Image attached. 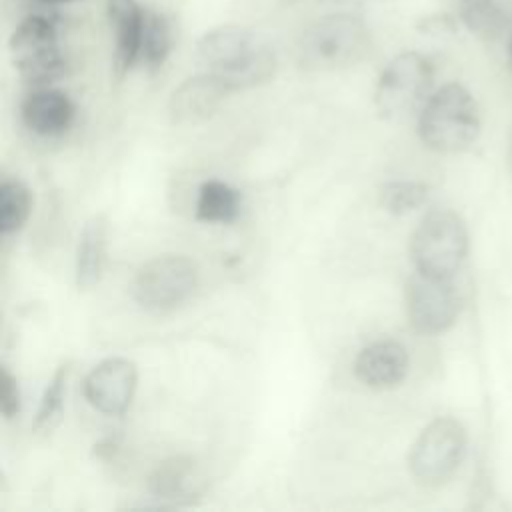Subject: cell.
Segmentation results:
<instances>
[{
    "instance_id": "cell-1",
    "label": "cell",
    "mask_w": 512,
    "mask_h": 512,
    "mask_svg": "<svg viewBox=\"0 0 512 512\" xmlns=\"http://www.w3.org/2000/svg\"><path fill=\"white\" fill-rule=\"evenodd\" d=\"M196 58L206 72L230 88L244 90L268 82L276 72L274 50L250 28L224 24L208 30L196 44Z\"/></svg>"
},
{
    "instance_id": "cell-2",
    "label": "cell",
    "mask_w": 512,
    "mask_h": 512,
    "mask_svg": "<svg viewBox=\"0 0 512 512\" xmlns=\"http://www.w3.org/2000/svg\"><path fill=\"white\" fill-rule=\"evenodd\" d=\"M418 134L436 152H462L480 134V110L458 82L440 86L420 108Z\"/></svg>"
},
{
    "instance_id": "cell-3",
    "label": "cell",
    "mask_w": 512,
    "mask_h": 512,
    "mask_svg": "<svg viewBox=\"0 0 512 512\" xmlns=\"http://www.w3.org/2000/svg\"><path fill=\"white\" fill-rule=\"evenodd\" d=\"M370 48L364 20L350 12L328 14L312 22L298 40V62L312 72L340 70L356 64Z\"/></svg>"
},
{
    "instance_id": "cell-4",
    "label": "cell",
    "mask_w": 512,
    "mask_h": 512,
    "mask_svg": "<svg viewBox=\"0 0 512 512\" xmlns=\"http://www.w3.org/2000/svg\"><path fill=\"white\" fill-rule=\"evenodd\" d=\"M468 254V232L464 220L448 210H430L416 226L410 240V256L416 272L450 280Z\"/></svg>"
},
{
    "instance_id": "cell-5",
    "label": "cell",
    "mask_w": 512,
    "mask_h": 512,
    "mask_svg": "<svg viewBox=\"0 0 512 512\" xmlns=\"http://www.w3.org/2000/svg\"><path fill=\"white\" fill-rule=\"evenodd\" d=\"M12 62L26 84L44 88L66 72V58L58 42L56 24L42 16H26L8 42Z\"/></svg>"
},
{
    "instance_id": "cell-6",
    "label": "cell",
    "mask_w": 512,
    "mask_h": 512,
    "mask_svg": "<svg viewBox=\"0 0 512 512\" xmlns=\"http://www.w3.org/2000/svg\"><path fill=\"white\" fill-rule=\"evenodd\" d=\"M434 66L420 52L394 56L380 72L374 104L382 118L398 120L422 108L432 94Z\"/></svg>"
},
{
    "instance_id": "cell-7",
    "label": "cell",
    "mask_w": 512,
    "mask_h": 512,
    "mask_svg": "<svg viewBox=\"0 0 512 512\" xmlns=\"http://www.w3.org/2000/svg\"><path fill=\"white\" fill-rule=\"evenodd\" d=\"M198 286L196 264L182 254H164L144 262L132 280L134 302L148 312H168L184 304Z\"/></svg>"
},
{
    "instance_id": "cell-8",
    "label": "cell",
    "mask_w": 512,
    "mask_h": 512,
    "mask_svg": "<svg viewBox=\"0 0 512 512\" xmlns=\"http://www.w3.org/2000/svg\"><path fill=\"white\" fill-rule=\"evenodd\" d=\"M464 452V426L450 416L436 418L420 432V436L410 448V474L418 484L440 486L456 472L464 458Z\"/></svg>"
},
{
    "instance_id": "cell-9",
    "label": "cell",
    "mask_w": 512,
    "mask_h": 512,
    "mask_svg": "<svg viewBox=\"0 0 512 512\" xmlns=\"http://www.w3.org/2000/svg\"><path fill=\"white\" fill-rule=\"evenodd\" d=\"M408 320L422 334H440L448 330L462 308L458 290L450 280L432 278L416 272L404 290Z\"/></svg>"
},
{
    "instance_id": "cell-10",
    "label": "cell",
    "mask_w": 512,
    "mask_h": 512,
    "mask_svg": "<svg viewBox=\"0 0 512 512\" xmlns=\"http://www.w3.org/2000/svg\"><path fill=\"white\" fill-rule=\"evenodd\" d=\"M138 372L128 358H106L84 378V396L92 408L106 416H120L132 404Z\"/></svg>"
},
{
    "instance_id": "cell-11",
    "label": "cell",
    "mask_w": 512,
    "mask_h": 512,
    "mask_svg": "<svg viewBox=\"0 0 512 512\" xmlns=\"http://www.w3.org/2000/svg\"><path fill=\"white\" fill-rule=\"evenodd\" d=\"M232 88L216 74L202 72L180 82L168 100V114L174 124H198L216 114Z\"/></svg>"
},
{
    "instance_id": "cell-12",
    "label": "cell",
    "mask_w": 512,
    "mask_h": 512,
    "mask_svg": "<svg viewBox=\"0 0 512 512\" xmlns=\"http://www.w3.org/2000/svg\"><path fill=\"white\" fill-rule=\"evenodd\" d=\"M410 358L404 344L378 340L364 346L354 360V376L368 388L386 390L398 386L408 374Z\"/></svg>"
},
{
    "instance_id": "cell-13",
    "label": "cell",
    "mask_w": 512,
    "mask_h": 512,
    "mask_svg": "<svg viewBox=\"0 0 512 512\" xmlns=\"http://www.w3.org/2000/svg\"><path fill=\"white\" fill-rule=\"evenodd\" d=\"M106 6L114 26V70L122 76L140 60L146 10L136 0H106Z\"/></svg>"
},
{
    "instance_id": "cell-14",
    "label": "cell",
    "mask_w": 512,
    "mask_h": 512,
    "mask_svg": "<svg viewBox=\"0 0 512 512\" xmlns=\"http://www.w3.org/2000/svg\"><path fill=\"white\" fill-rule=\"evenodd\" d=\"M204 474L190 456H170L152 470L148 490L168 502H190L204 490Z\"/></svg>"
},
{
    "instance_id": "cell-15",
    "label": "cell",
    "mask_w": 512,
    "mask_h": 512,
    "mask_svg": "<svg viewBox=\"0 0 512 512\" xmlns=\"http://www.w3.org/2000/svg\"><path fill=\"white\" fill-rule=\"evenodd\" d=\"M20 114L26 128L34 134L58 136L74 122L76 108L68 94L44 86L24 98Z\"/></svg>"
},
{
    "instance_id": "cell-16",
    "label": "cell",
    "mask_w": 512,
    "mask_h": 512,
    "mask_svg": "<svg viewBox=\"0 0 512 512\" xmlns=\"http://www.w3.org/2000/svg\"><path fill=\"white\" fill-rule=\"evenodd\" d=\"M106 238H108V226L104 216H94L84 224L78 238L76 262H74L78 288L88 290L94 284H98L104 270V262H106Z\"/></svg>"
},
{
    "instance_id": "cell-17",
    "label": "cell",
    "mask_w": 512,
    "mask_h": 512,
    "mask_svg": "<svg viewBox=\"0 0 512 512\" xmlns=\"http://www.w3.org/2000/svg\"><path fill=\"white\" fill-rule=\"evenodd\" d=\"M454 6L458 20L480 40H496L508 24L500 0H454Z\"/></svg>"
},
{
    "instance_id": "cell-18",
    "label": "cell",
    "mask_w": 512,
    "mask_h": 512,
    "mask_svg": "<svg viewBox=\"0 0 512 512\" xmlns=\"http://www.w3.org/2000/svg\"><path fill=\"white\" fill-rule=\"evenodd\" d=\"M240 214V194L222 180H206L198 188L196 218L212 224H230Z\"/></svg>"
},
{
    "instance_id": "cell-19",
    "label": "cell",
    "mask_w": 512,
    "mask_h": 512,
    "mask_svg": "<svg viewBox=\"0 0 512 512\" xmlns=\"http://www.w3.org/2000/svg\"><path fill=\"white\" fill-rule=\"evenodd\" d=\"M172 50V28L162 12L146 10L140 60L146 68L158 70Z\"/></svg>"
},
{
    "instance_id": "cell-20",
    "label": "cell",
    "mask_w": 512,
    "mask_h": 512,
    "mask_svg": "<svg viewBox=\"0 0 512 512\" xmlns=\"http://www.w3.org/2000/svg\"><path fill=\"white\" fill-rule=\"evenodd\" d=\"M32 210V196L20 180H4L0 184V230L2 234L18 232Z\"/></svg>"
},
{
    "instance_id": "cell-21",
    "label": "cell",
    "mask_w": 512,
    "mask_h": 512,
    "mask_svg": "<svg viewBox=\"0 0 512 512\" xmlns=\"http://www.w3.org/2000/svg\"><path fill=\"white\" fill-rule=\"evenodd\" d=\"M428 200V186L414 180H392L380 188V204L392 214H408Z\"/></svg>"
},
{
    "instance_id": "cell-22",
    "label": "cell",
    "mask_w": 512,
    "mask_h": 512,
    "mask_svg": "<svg viewBox=\"0 0 512 512\" xmlns=\"http://www.w3.org/2000/svg\"><path fill=\"white\" fill-rule=\"evenodd\" d=\"M68 366H60L52 380L48 382L44 394H42V400H40V406L36 410V420H34V426L40 428V426H46L50 424V420H54L60 410H62V404H64V394H66V380H68Z\"/></svg>"
},
{
    "instance_id": "cell-23",
    "label": "cell",
    "mask_w": 512,
    "mask_h": 512,
    "mask_svg": "<svg viewBox=\"0 0 512 512\" xmlns=\"http://www.w3.org/2000/svg\"><path fill=\"white\" fill-rule=\"evenodd\" d=\"M0 410L6 420L20 412V388L6 366L0 370Z\"/></svg>"
},
{
    "instance_id": "cell-24",
    "label": "cell",
    "mask_w": 512,
    "mask_h": 512,
    "mask_svg": "<svg viewBox=\"0 0 512 512\" xmlns=\"http://www.w3.org/2000/svg\"><path fill=\"white\" fill-rule=\"evenodd\" d=\"M40 2H46V4H66V2H72V0H40Z\"/></svg>"
},
{
    "instance_id": "cell-25",
    "label": "cell",
    "mask_w": 512,
    "mask_h": 512,
    "mask_svg": "<svg viewBox=\"0 0 512 512\" xmlns=\"http://www.w3.org/2000/svg\"><path fill=\"white\" fill-rule=\"evenodd\" d=\"M508 56H510V66H512V34H510V40H508Z\"/></svg>"
}]
</instances>
